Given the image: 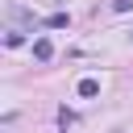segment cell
<instances>
[{"mask_svg": "<svg viewBox=\"0 0 133 133\" xmlns=\"http://www.w3.org/2000/svg\"><path fill=\"white\" fill-rule=\"evenodd\" d=\"M66 21H71V17H66V12H50V17H46V21H42V25H46V29H62V25H66Z\"/></svg>", "mask_w": 133, "mask_h": 133, "instance_id": "3957f363", "label": "cell"}, {"mask_svg": "<svg viewBox=\"0 0 133 133\" xmlns=\"http://www.w3.org/2000/svg\"><path fill=\"white\" fill-rule=\"evenodd\" d=\"M79 96H83V100L100 96V83H96V79H79Z\"/></svg>", "mask_w": 133, "mask_h": 133, "instance_id": "7a4b0ae2", "label": "cell"}, {"mask_svg": "<svg viewBox=\"0 0 133 133\" xmlns=\"http://www.w3.org/2000/svg\"><path fill=\"white\" fill-rule=\"evenodd\" d=\"M33 58H42V62H46V58H54V46H50V37H37V42H33Z\"/></svg>", "mask_w": 133, "mask_h": 133, "instance_id": "6da1fadb", "label": "cell"}, {"mask_svg": "<svg viewBox=\"0 0 133 133\" xmlns=\"http://www.w3.org/2000/svg\"><path fill=\"white\" fill-rule=\"evenodd\" d=\"M112 8H116V12H129V8H133V0H112Z\"/></svg>", "mask_w": 133, "mask_h": 133, "instance_id": "277c9868", "label": "cell"}]
</instances>
